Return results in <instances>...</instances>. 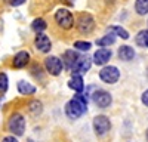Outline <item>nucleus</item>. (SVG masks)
I'll use <instances>...</instances> for the list:
<instances>
[{
    "label": "nucleus",
    "mask_w": 148,
    "mask_h": 142,
    "mask_svg": "<svg viewBox=\"0 0 148 142\" xmlns=\"http://www.w3.org/2000/svg\"><path fill=\"white\" fill-rule=\"evenodd\" d=\"M86 111H88V98L82 93L74 95V98L71 101H68L67 105H65V114L68 115V118H71V120L79 118Z\"/></svg>",
    "instance_id": "obj_1"
},
{
    "label": "nucleus",
    "mask_w": 148,
    "mask_h": 142,
    "mask_svg": "<svg viewBox=\"0 0 148 142\" xmlns=\"http://www.w3.org/2000/svg\"><path fill=\"white\" fill-rule=\"evenodd\" d=\"M8 129L10 133H14L16 136L24 135V130H25V118H24V115H21L19 113H15L9 118Z\"/></svg>",
    "instance_id": "obj_2"
},
{
    "label": "nucleus",
    "mask_w": 148,
    "mask_h": 142,
    "mask_svg": "<svg viewBox=\"0 0 148 142\" xmlns=\"http://www.w3.org/2000/svg\"><path fill=\"white\" fill-rule=\"evenodd\" d=\"M55 21H56L58 25H59L61 28H64V30H70V28L74 25L73 14H71L70 10H67V9H59V10H56Z\"/></svg>",
    "instance_id": "obj_3"
},
{
    "label": "nucleus",
    "mask_w": 148,
    "mask_h": 142,
    "mask_svg": "<svg viewBox=\"0 0 148 142\" xmlns=\"http://www.w3.org/2000/svg\"><path fill=\"white\" fill-rule=\"evenodd\" d=\"M99 79H101L104 83L113 85V83H116V81L120 79V71H119L117 67L107 65V67H104V68L99 71Z\"/></svg>",
    "instance_id": "obj_4"
},
{
    "label": "nucleus",
    "mask_w": 148,
    "mask_h": 142,
    "mask_svg": "<svg viewBox=\"0 0 148 142\" xmlns=\"http://www.w3.org/2000/svg\"><path fill=\"white\" fill-rule=\"evenodd\" d=\"M111 129V122L107 115H96L93 118V130L96 135L104 136L107 132H110Z\"/></svg>",
    "instance_id": "obj_5"
},
{
    "label": "nucleus",
    "mask_w": 148,
    "mask_h": 142,
    "mask_svg": "<svg viewBox=\"0 0 148 142\" xmlns=\"http://www.w3.org/2000/svg\"><path fill=\"white\" fill-rule=\"evenodd\" d=\"M45 67H46L47 73L52 74V76H59L62 68H64L62 61H61L58 56H47L45 59Z\"/></svg>",
    "instance_id": "obj_6"
},
{
    "label": "nucleus",
    "mask_w": 148,
    "mask_h": 142,
    "mask_svg": "<svg viewBox=\"0 0 148 142\" xmlns=\"http://www.w3.org/2000/svg\"><path fill=\"white\" fill-rule=\"evenodd\" d=\"M77 28H79V31L83 33V34L92 33L93 28H95V21H93L92 15H89V14H82V15L79 16V21H77Z\"/></svg>",
    "instance_id": "obj_7"
},
{
    "label": "nucleus",
    "mask_w": 148,
    "mask_h": 142,
    "mask_svg": "<svg viewBox=\"0 0 148 142\" xmlns=\"http://www.w3.org/2000/svg\"><path fill=\"white\" fill-rule=\"evenodd\" d=\"M92 99L95 105L99 106V108H108L111 102H113V98H111V95L107 90H95L92 95Z\"/></svg>",
    "instance_id": "obj_8"
},
{
    "label": "nucleus",
    "mask_w": 148,
    "mask_h": 142,
    "mask_svg": "<svg viewBox=\"0 0 148 142\" xmlns=\"http://www.w3.org/2000/svg\"><path fill=\"white\" fill-rule=\"evenodd\" d=\"M90 65H92L90 58H88V56H80L77 61H76V64L73 65L71 71H73V74H84L86 71L90 70Z\"/></svg>",
    "instance_id": "obj_9"
},
{
    "label": "nucleus",
    "mask_w": 148,
    "mask_h": 142,
    "mask_svg": "<svg viewBox=\"0 0 148 142\" xmlns=\"http://www.w3.org/2000/svg\"><path fill=\"white\" fill-rule=\"evenodd\" d=\"M34 46L37 47V51H40L43 53H47L52 47V43H51V39H49L47 36H45L43 33H39L34 39Z\"/></svg>",
    "instance_id": "obj_10"
},
{
    "label": "nucleus",
    "mask_w": 148,
    "mask_h": 142,
    "mask_svg": "<svg viewBox=\"0 0 148 142\" xmlns=\"http://www.w3.org/2000/svg\"><path fill=\"white\" fill-rule=\"evenodd\" d=\"M111 55H113V53H111L110 49H107V47H101V49H98L93 53V62L96 65H105L110 61Z\"/></svg>",
    "instance_id": "obj_11"
},
{
    "label": "nucleus",
    "mask_w": 148,
    "mask_h": 142,
    "mask_svg": "<svg viewBox=\"0 0 148 142\" xmlns=\"http://www.w3.org/2000/svg\"><path fill=\"white\" fill-rule=\"evenodd\" d=\"M30 61V53L27 51H19L15 56H14V62H12V65H14V68H24Z\"/></svg>",
    "instance_id": "obj_12"
},
{
    "label": "nucleus",
    "mask_w": 148,
    "mask_h": 142,
    "mask_svg": "<svg viewBox=\"0 0 148 142\" xmlns=\"http://www.w3.org/2000/svg\"><path fill=\"white\" fill-rule=\"evenodd\" d=\"M79 58H80V56H79V53H77L76 51H65L61 61H62V65H64L65 68L71 70V68H73V65L76 64V61H77Z\"/></svg>",
    "instance_id": "obj_13"
},
{
    "label": "nucleus",
    "mask_w": 148,
    "mask_h": 142,
    "mask_svg": "<svg viewBox=\"0 0 148 142\" xmlns=\"http://www.w3.org/2000/svg\"><path fill=\"white\" fill-rule=\"evenodd\" d=\"M68 86L77 93H82L83 89H84V83H83V77L82 74H73L71 80L68 81Z\"/></svg>",
    "instance_id": "obj_14"
},
{
    "label": "nucleus",
    "mask_w": 148,
    "mask_h": 142,
    "mask_svg": "<svg viewBox=\"0 0 148 142\" xmlns=\"http://www.w3.org/2000/svg\"><path fill=\"white\" fill-rule=\"evenodd\" d=\"M135 56V51L130 46H121L119 49V58L123 59V61H132Z\"/></svg>",
    "instance_id": "obj_15"
},
{
    "label": "nucleus",
    "mask_w": 148,
    "mask_h": 142,
    "mask_svg": "<svg viewBox=\"0 0 148 142\" xmlns=\"http://www.w3.org/2000/svg\"><path fill=\"white\" fill-rule=\"evenodd\" d=\"M18 90L22 95H33L36 92V86H33L31 83H28L25 80H21V81H18Z\"/></svg>",
    "instance_id": "obj_16"
},
{
    "label": "nucleus",
    "mask_w": 148,
    "mask_h": 142,
    "mask_svg": "<svg viewBox=\"0 0 148 142\" xmlns=\"http://www.w3.org/2000/svg\"><path fill=\"white\" fill-rule=\"evenodd\" d=\"M135 42L141 47H148V30H141L135 37Z\"/></svg>",
    "instance_id": "obj_17"
},
{
    "label": "nucleus",
    "mask_w": 148,
    "mask_h": 142,
    "mask_svg": "<svg viewBox=\"0 0 148 142\" xmlns=\"http://www.w3.org/2000/svg\"><path fill=\"white\" fill-rule=\"evenodd\" d=\"M46 22H45V19L43 18H36L33 22H31V30L34 31V33H43L45 30H46Z\"/></svg>",
    "instance_id": "obj_18"
},
{
    "label": "nucleus",
    "mask_w": 148,
    "mask_h": 142,
    "mask_svg": "<svg viewBox=\"0 0 148 142\" xmlns=\"http://www.w3.org/2000/svg\"><path fill=\"white\" fill-rule=\"evenodd\" d=\"M28 110H30V113H31L33 115H40V114H42V111H43V105H42V102H40V101L34 99V101H31V102H30Z\"/></svg>",
    "instance_id": "obj_19"
},
{
    "label": "nucleus",
    "mask_w": 148,
    "mask_h": 142,
    "mask_svg": "<svg viewBox=\"0 0 148 142\" xmlns=\"http://www.w3.org/2000/svg\"><path fill=\"white\" fill-rule=\"evenodd\" d=\"M135 9L139 15H147L148 14V0H136L135 2Z\"/></svg>",
    "instance_id": "obj_20"
},
{
    "label": "nucleus",
    "mask_w": 148,
    "mask_h": 142,
    "mask_svg": "<svg viewBox=\"0 0 148 142\" xmlns=\"http://www.w3.org/2000/svg\"><path fill=\"white\" fill-rule=\"evenodd\" d=\"M116 42V39H114V34L111 33V34H107V36H104V37H101V39H98L96 40V44L98 46H111Z\"/></svg>",
    "instance_id": "obj_21"
},
{
    "label": "nucleus",
    "mask_w": 148,
    "mask_h": 142,
    "mask_svg": "<svg viewBox=\"0 0 148 142\" xmlns=\"http://www.w3.org/2000/svg\"><path fill=\"white\" fill-rule=\"evenodd\" d=\"M110 31L113 33V34H116V36H119V37H121L123 40H127V39H129V33L123 28V27L113 25V27H110Z\"/></svg>",
    "instance_id": "obj_22"
},
{
    "label": "nucleus",
    "mask_w": 148,
    "mask_h": 142,
    "mask_svg": "<svg viewBox=\"0 0 148 142\" xmlns=\"http://www.w3.org/2000/svg\"><path fill=\"white\" fill-rule=\"evenodd\" d=\"M74 47H76V51H80V52H88V51H90L92 44H90L89 42H82V40H79V42L74 43Z\"/></svg>",
    "instance_id": "obj_23"
},
{
    "label": "nucleus",
    "mask_w": 148,
    "mask_h": 142,
    "mask_svg": "<svg viewBox=\"0 0 148 142\" xmlns=\"http://www.w3.org/2000/svg\"><path fill=\"white\" fill-rule=\"evenodd\" d=\"M9 86V79L6 73H0V93H5Z\"/></svg>",
    "instance_id": "obj_24"
},
{
    "label": "nucleus",
    "mask_w": 148,
    "mask_h": 142,
    "mask_svg": "<svg viewBox=\"0 0 148 142\" xmlns=\"http://www.w3.org/2000/svg\"><path fill=\"white\" fill-rule=\"evenodd\" d=\"M142 102H144V105H147V106H148V89L142 93Z\"/></svg>",
    "instance_id": "obj_25"
},
{
    "label": "nucleus",
    "mask_w": 148,
    "mask_h": 142,
    "mask_svg": "<svg viewBox=\"0 0 148 142\" xmlns=\"http://www.w3.org/2000/svg\"><path fill=\"white\" fill-rule=\"evenodd\" d=\"M2 142H18V139H15V136H6Z\"/></svg>",
    "instance_id": "obj_26"
},
{
    "label": "nucleus",
    "mask_w": 148,
    "mask_h": 142,
    "mask_svg": "<svg viewBox=\"0 0 148 142\" xmlns=\"http://www.w3.org/2000/svg\"><path fill=\"white\" fill-rule=\"evenodd\" d=\"M22 3H25V0H10V5H14V6H19Z\"/></svg>",
    "instance_id": "obj_27"
},
{
    "label": "nucleus",
    "mask_w": 148,
    "mask_h": 142,
    "mask_svg": "<svg viewBox=\"0 0 148 142\" xmlns=\"http://www.w3.org/2000/svg\"><path fill=\"white\" fill-rule=\"evenodd\" d=\"M147 139H148V129H147Z\"/></svg>",
    "instance_id": "obj_28"
},
{
    "label": "nucleus",
    "mask_w": 148,
    "mask_h": 142,
    "mask_svg": "<svg viewBox=\"0 0 148 142\" xmlns=\"http://www.w3.org/2000/svg\"><path fill=\"white\" fill-rule=\"evenodd\" d=\"M147 76H148V71H147Z\"/></svg>",
    "instance_id": "obj_29"
}]
</instances>
